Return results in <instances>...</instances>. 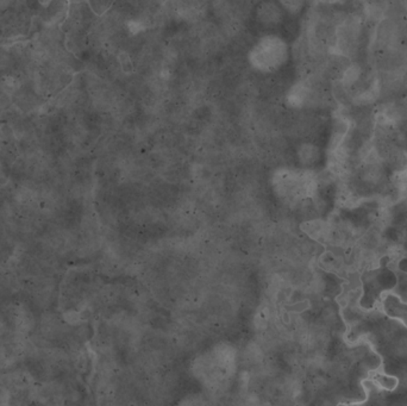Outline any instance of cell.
<instances>
[{"label": "cell", "instance_id": "cell-3", "mask_svg": "<svg viewBox=\"0 0 407 406\" xmlns=\"http://www.w3.org/2000/svg\"><path fill=\"white\" fill-rule=\"evenodd\" d=\"M282 17V8H279L275 4H263L262 9L259 10V18H260L261 23L267 24V26L277 24Z\"/></svg>", "mask_w": 407, "mask_h": 406}, {"label": "cell", "instance_id": "cell-1", "mask_svg": "<svg viewBox=\"0 0 407 406\" xmlns=\"http://www.w3.org/2000/svg\"><path fill=\"white\" fill-rule=\"evenodd\" d=\"M290 56L285 41L275 35L261 38L250 53V62L254 67L263 71H277Z\"/></svg>", "mask_w": 407, "mask_h": 406}, {"label": "cell", "instance_id": "cell-2", "mask_svg": "<svg viewBox=\"0 0 407 406\" xmlns=\"http://www.w3.org/2000/svg\"><path fill=\"white\" fill-rule=\"evenodd\" d=\"M298 156L304 166L313 167L315 164H318L322 159V151L318 146H315L313 143H305L299 148Z\"/></svg>", "mask_w": 407, "mask_h": 406}]
</instances>
